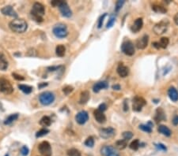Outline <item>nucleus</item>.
Masks as SVG:
<instances>
[{"instance_id": "4c0bfd02", "label": "nucleus", "mask_w": 178, "mask_h": 156, "mask_svg": "<svg viewBox=\"0 0 178 156\" xmlns=\"http://www.w3.org/2000/svg\"><path fill=\"white\" fill-rule=\"evenodd\" d=\"M125 1L124 0H120V1H117V3H116V6H115V11L116 12H119L120 9L122 8V6L124 4Z\"/></svg>"}, {"instance_id": "a19ab883", "label": "nucleus", "mask_w": 178, "mask_h": 156, "mask_svg": "<svg viewBox=\"0 0 178 156\" xmlns=\"http://www.w3.org/2000/svg\"><path fill=\"white\" fill-rule=\"evenodd\" d=\"M115 21H116V18H115L114 17H110V19H109V21H108V23H107V26H106L107 29H109V28H111V27H112V25L114 24Z\"/></svg>"}, {"instance_id": "1a4fd4ad", "label": "nucleus", "mask_w": 178, "mask_h": 156, "mask_svg": "<svg viewBox=\"0 0 178 156\" xmlns=\"http://www.w3.org/2000/svg\"><path fill=\"white\" fill-rule=\"evenodd\" d=\"M101 154L102 156H120L117 148L111 145H105L101 148Z\"/></svg>"}, {"instance_id": "0eeeda50", "label": "nucleus", "mask_w": 178, "mask_h": 156, "mask_svg": "<svg viewBox=\"0 0 178 156\" xmlns=\"http://www.w3.org/2000/svg\"><path fill=\"white\" fill-rule=\"evenodd\" d=\"M169 25H170V21L168 20H162L154 25V32L156 35L164 34L168 30Z\"/></svg>"}, {"instance_id": "8fccbe9b", "label": "nucleus", "mask_w": 178, "mask_h": 156, "mask_svg": "<svg viewBox=\"0 0 178 156\" xmlns=\"http://www.w3.org/2000/svg\"><path fill=\"white\" fill-rule=\"evenodd\" d=\"M112 89H114V90H117V91H119L121 89V87H120V86L119 85H112Z\"/></svg>"}, {"instance_id": "a878e982", "label": "nucleus", "mask_w": 178, "mask_h": 156, "mask_svg": "<svg viewBox=\"0 0 178 156\" xmlns=\"http://www.w3.org/2000/svg\"><path fill=\"white\" fill-rule=\"evenodd\" d=\"M56 55L59 56V57H64L65 55V53H66L65 46L63 45V44H59V45L57 46L56 48Z\"/></svg>"}, {"instance_id": "ea45409f", "label": "nucleus", "mask_w": 178, "mask_h": 156, "mask_svg": "<svg viewBox=\"0 0 178 156\" xmlns=\"http://www.w3.org/2000/svg\"><path fill=\"white\" fill-rule=\"evenodd\" d=\"M29 148H27L26 146H23V147L21 148V153L22 155L24 156L28 155H29Z\"/></svg>"}, {"instance_id": "e433bc0d", "label": "nucleus", "mask_w": 178, "mask_h": 156, "mask_svg": "<svg viewBox=\"0 0 178 156\" xmlns=\"http://www.w3.org/2000/svg\"><path fill=\"white\" fill-rule=\"evenodd\" d=\"M122 136L123 137H124V140L128 141V140H131L133 137V133L131 132H130V131H126V132H123Z\"/></svg>"}, {"instance_id": "a211bd4d", "label": "nucleus", "mask_w": 178, "mask_h": 156, "mask_svg": "<svg viewBox=\"0 0 178 156\" xmlns=\"http://www.w3.org/2000/svg\"><path fill=\"white\" fill-rule=\"evenodd\" d=\"M109 87V84L107 81H99L94 84L93 86V91L94 92H99L101 89H106Z\"/></svg>"}, {"instance_id": "f3484780", "label": "nucleus", "mask_w": 178, "mask_h": 156, "mask_svg": "<svg viewBox=\"0 0 178 156\" xmlns=\"http://www.w3.org/2000/svg\"><path fill=\"white\" fill-rule=\"evenodd\" d=\"M93 116L96 121L100 123V124H104L106 122V117L104 114V112L98 111V110H96L93 112Z\"/></svg>"}, {"instance_id": "79ce46f5", "label": "nucleus", "mask_w": 178, "mask_h": 156, "mask_svg": "<svg viewBox=\"0 0 178 156\" xmlns=\"http://www.w3.org/2000/svg\"><path fill=\"white\" fill-rule=\"evenodd\" d=\"M106 13H104L102 16L100 17V18H99V21H98V24H97V28L98 29H101V26H102V24H103V22H104V19H105V17H106Z\"/></svg>"}, {"instance_id": "37998d69", "label": "nucleus", "mask_w": 178, "mask_h": 156, "mask_svg": "<svg viewBox=\"0 0 178 156\" xmlns=\"http://www.w3.org/2000/svg\"><path fill=\"white\" fill-rule=\"evenodd\" d=\"M12 76H13V77L14 78L15 80H25V77H23V76H21V75H19V74L16 73H12Z\"/></svg>"}, {"instance_id": "c756f323", "label": "nucleus", "mask_w": 178, "mask_h": 156, "mask_svg": "<svg viewBox=\"0 0 178 156\" xmlns=\"http://www.w3.org/2000/svg\"><path fill=\"white\" fill-rule=\"evenodd\" d=\"M18 88L22 91L25 94H30L32 92V87L31 86L25 85H18Z\"/></svg>"}, {"instance_id": "7c9ffc66", "label": "nucleus", "mask_w": 178, "mask_h": 156, "mask_svg": "<svg viewBox=\"0 0 178 156\" xmlns=\"http://www.w3.org/2000/svg\"><path fill=\"white\" fill-rule=\"evenodd\" d=\"M169 43H170V40H169V38H167V37H162V38L160 39V47L163 48V49H165V48H167Z\"/></svg>"}, {"instance_id": "393cba45", "label": "nucleus", "mask_w": 178, "mask_h": 156, "mask_svg": "<svg viewBox=\"0 0 178 156\" xmlns=\"http://www.w3.org/2000/svg\"><path fill=\"white\" fill-rule=\"evenodd\" d=\"M18 117H19L18 114H11L10 116L7 117V118L5 119V121H4V125H8L12 124L14 121H16V120L18 118Z\"/></svg>"}, {"instance_id": "2f4dec72", "label": "nucleus", "mask_w": 178, "mask_h": 156, "mask_svg": "<svg viewBox=\"0 0 178 156\" xmlns=\"http://www.w3.org/2000/svg\"><path fill=\"white\" fill-rule=\"evenodd\" d=\"M130 148L131 150H134V151H137L138 149V148L140 147V143H139V140L138 139L133 140L132 142L130 143Z\"/></svg>"}, {"instance_id": "6e6552de", "label": "nucleus", "mask_w": 178, "mask_h": 156, "mask_svg": "<svg viewBox=\"0 0 178 156\" xmlns=\"http://www.w3.org/2000/svg\"><path fill=\"white\" fill-rule=\"evenodd\" d=\"M13 92V87L9 80L6 79L0 80V92L10 95Z\"/></svg>"}, {"instance_id": "39448f33", "label": "nucleus", "mask_w": 178, "mask_h": 156, "mask_svg": "<svg viewBox=\"0 0 178 156\" xmlns=\"http://www.w3.org/2000/svg\"><path fill=\"white\" fill-rule=\"evenodd\" d=\"M55 95L51 92H44L39 95V101L44 106H48L55 101Z\"/></svg>"}, {"instance_id": "5701e85b", "label": "nucleus", "mask_w": 178, "mask_h": 156, "mask_svg": "<svg viewBox=\"0 0 178 156\" xmlns=\"http://www.w3.org/2000/svg\"><path fill=\"white\" fill-rule=\"evenodd\" d=\"M158 131L162 133V135L165 136H170L172 135V131L165 125H161L158 126Z\"/></svg>"}, {"instance_id": "20e7f679", "label": "nucleus", "mask_w": 178, "mask_h": 156, "mask_svg": "<svg viewBox=\"0 0 178 156\" xmlns=\"http://www.w3.org/2000/svg\"><path fill=\"white\" fill-rule=\"evenodd\" d=\"M52 32L57 38H60V39L65 38L68 36L67 27L66 24H63V23H59V24H56L52 29Z\"/></svg>"}, {"instance_id": "5fc2aeb1", "label": "nucleus", "mask_w": 178, "mask_h": 156, "mask_svg": "<svg viewBox=\"0 0 178 156\" xmlns=\"http://www.w3.org/2000/svg\"><path fill=\"white\" fill-rule=\"evenodd\" d=\"M5 156H9V155H8V154H6V155Z\"/></svg>"}, {"instance_id": "09e8293b", "label": "nucleus", "mask_w": 178, "mask_h": 156, "mask_svg": "<svg viewBox=\"0 0 178 156\" xmlns=\"http://www.w3.org/2000/svg\"><path fill=\"white\" fill-rule=\"evenodd\" d=\"M124 111H128V104L127 103V100H124Z\"/></svg>"}, {"instance_id": "f8f14e48", "label": "nucleus", "mask_w": 178, "mask_h": 156, "mask_svg": "<svg viewBox=\"0 0 178 156\" xmlns=\"http://www.w3.org/2000/svg\"><path fill=\"white\" fill-rule=\"evenodd\" d=\"M99 134L102 139L107 140L109 138L113 137L116 134V130L112 127H108V128H103L101 129L99 131Z\"/></svg>"}, {"instance_id": "c9c22d12", "label": "nucleus", "mask_w": 178, "mask_h": 156, "mask_svg": "<svg viewBox=\"0 0 178 156\" xmlns=\"http://www.w3.org/2000/svg\"><path fill=\"white\" fill-rule=\"evenodd\" d=\"M85 145L86 147H89V148H93L94 146V140L92 136H90L86 139V140L85 141Z\"/></svg>"}, {"instance_id": "dca6fc26", "label": "nucleus", "mask_w": 178, "mask_h": 156, "mask_svg": "<svg viewBox=\"0 0 178 156\" xmlns=\"http://www.w3.org/2000/svg\"><path fill=\"white\" fill-rule=\"evenodd\" d=\"M117 71L120 77H128L129 74V68L128 66H124L123 63H120L117 67Z\"/></svg>"}, {"instance_id": "3c124183", "label": "nucleus", "mask_w": 178, "mask_h": 156, "mask_svg": "<svg viewBox=\"0 0 178 156\" xmlns=\"http://www.w3.org/2000/svg\"><path fill=\"white\" fill-rule=\"evenodd\" d=\"M46 86H48V83H40L38 85V87L39 88H42V87H44Z\"/></svg>"}, {"instance_id": "c85d7f7f", "label": "nucleus", "mask_w": 178, "mask_h": 156, "mask_svg": "<svg viewBox=\"0 0 178 156\" xmlns=\"http://www.w3.org/2000/svg\"><path fill=\"white\" fill-rule=\"evenodd\" d=\"M152 10L154 12L159 13H165L167 12L166 8H165L164 6H162L161 5H158V4H154V5L152 6Z\"/></svg>"}, {"instance_id": "72a5a7b5", "label": "nucleus", "mask_w": 178, "mask_h": 156, "mask_svg": "<svg viewBox=\"0 0 178 156\" xmlns=\"http://www.w3.org/2000/svg\"><path fill=\"white\" fill-rule=\"evenodd\" d=\"M139 129L143 130V132H146L147 133H150L152 132V127H150L149 125H139Z\"/></svg>"}, {"instance_id": "6e6d98bb", "label": "nucleus", "mask_w": 178, "mask_h": 156, "mask_svg": "<svg viewBox=\"0 0 178 156\" xmlns=\"http://www.w3.org/2000/svg\"><path fill=\"white\" fill-rule=\"evenodd\" d=\"M0 122H1V121H0Z\"/></svg>"}, {"instance_id": "bb28decb", "label": "nucleus", "mask_w": 178, "mask_h": 156, "mask_svg": "<svg viewBox=\"0 0 178 156\" xmlns=\"http://www.w3.org/2000/svg\"><path fill=\"white\" fill-rule=\"evenodd\" d=\"M116 148L119 150H124L128 146V141L125 140H119L116 142Z\"/></svg>"}, {"instance_id": "a18cd8bd", "label": "nucleus", "mask_w": 178, "mask_h": 156, "mask_svg": "<svg viewBox=\"0 0 178 156\" xmlns=\"http://www.w3.org/2000/svg\"><path fill=\"white\" fill-rule=\"evenodd\" d=\"M64 66H50V67H48V69L49 71H56V70H59L61 68H63Z\"/></svg>"}, {"instance_id": "4468645a", "label": "nucleus", "mask_w": 178, "mask_h": 156, "mask_svg": "<svg viewBox=\"0 0 178 156\" xmlns=\"http://www.w3.org/2000/svg\"><path fill=\"white\" fill-rule=\"evenodd\" d=\"M148 42H149V36L148 35H143L141 38L137 40L136 45L138 49L143 50L148 45Z\"/></svg>"}, {"instance_id": "f03ea898", "label": "nucleus", "mask_w": 178, "mask_h": 156, "mask_svg": "<svg viewBox=\"0 0 178 156\" xmlns=\"http://www.w3.org/2000/svg\"><path fill=\"white\" fill-rule=\"evenodd\" d=\"M45 14V8L43 4L40 3H35L32 6L31 10V16L37 22H42L44 21L43 16Z\"/></svg>"}, {"instance_id": "4be33fe9", "label": "nucleus", "mask_w": 178, "mask_h": 156, "mask_svg": "<svg viewBox=\"0 0 178 156\" xmlns=\"http://www.w3.org/2000/svg\"><path fill=\"white\" fill-rule=\"evenodd\" d=\"M9 66V63L6 56L3 53H0V70L5 71L6 69H7Z\"/></svg>"}, {"instance_id": "9b49d317", "label": "nucleus", "mask_w": 178, "mask_h": 156, "mask_svg": "<svg viewBox=\"0 0 178 156\" xmlns=\"http://www.w3.org/2000/svg\"><path fill=\"white\" fill-rule=\"evenodd\" d=\"M146 102L143 98L139 97V96H136L133 99V104L132 109L134 111L136 112H139L142 111V109L144 106H146Z\"/></svg>"}, {"instance_id": "cd10ccee", "label": "nucleus", "mask_w": 178, "mask_h": 156, "mask_svg": "<svg viewBox=\"0 0 178 156\" xmlns=\"http://www.w3.org/2000/svg\"><path fill=\"white\" fill-rule=\"evenodd\" d=\"M51 124H52V120L48 116H44L40 121V125L43 127H48L50 126Z\"/></svg>"}, {"instance_id": "412c9836", "label": "nucleus", "mask_w": 178, "mask_h": 156, "mask_svg": "<svg viewBox=\"0 0 178 156\" xmlns=\"http://www.w3.org/2000/svg\"><path fill=\"white\" fill-rule=\"evenodd\" d=\"M168 95L171 100L173 102H177L178 101V91L177 88L173 86H171L168 90Z\"/></svg>"}, {"instance_id": "423d86ee", "label": "nucleus", "mask_w": 178, "mask_h": 156, "mask_svg": "<svg viewBox=\"0 0 178 156\" xmlns=\"http://www.w3.org/2000/svg\"><path fill=\"white\" fill-rule=\"evenodd\" d=\"M121 50L123 53L128 56H132L136 52L135 46L133 44V43L129 40H124L123 42L122 45H121Z\"/></svg>"}, {"instance_id": "ddd939ff", "label": "nucleus", "mask_w": 178, "mask_h": 156, "mask_svg": "<svg viewBox=\"0 0 178 156\" xmlns=\"http://www.w3.org/2000/svg\"><path fill=\"white\" fill-rule=\"evenodd\" d=\"M89 120V114L86 111H82L75 115V121L78 124L84 125Z\"/></svg>"}, {"instance_id": "58836bf2", "label": "nucleus", "mask_w": 178, "mask_h": 156, "mask_svg": "<svg viewBox=\"0 0 178 156\" xmlns=\"http://www.w3.org/2000/svg\"><path fill=\"white\" fill-rule=\"evenodd\" d=\"M73 90H74V88L71 87V86H66V87H64V88H63V92H64V94L65 95H69L70 93H71L72 92H73Z\"/></svg>"}, {"instance_id": "864d4df0", "label": "nucleus", "mask_w": 178, "mask_h": 156, "mask_svg": "<svg viewBox=\"0 0 178 156\" xmlns=\"http://www.w3.org/2000/svg\"><path fill=\"white\" fill-rule=\"evenodd\" d=\"M153 46H154L156 49H159V48H161V47H160L159 42H154L153 43Z\"/></svg>"}, {"instance_id": "2eb2a0df", "label": "nucleus", "mask_w": 178, "mask_h": 156, "mask_svg": "<svg viewBox=\"0 0 178 156\" xmlns=\"http://www.w3.org/2000/svg\"><path fill=\"white\" fill-rule=\"evenodd\" d=\"M1 13L6 15V16L12 17L13 18H16L18 17V13L11 6H6L4 7L1 9Z\"/></svg>"}, {"instance_id": "c03bdc74", "label": "nucleus", "mask_w": 178, "mask_h": 156, "mask_svg": "<svg viewBox=\"0 0 178 156\" xmlns=\"http://www.w3.org/2000/svg\"><path fill=\"white\" fill-rule=\"evenodd\" d=\"M155 146H156V148H157L158 149H159V150H162V151H167L166 147H165L164 144H162V143H157V144H155Z\"/></svg>"}, {"instance_id": "603ef678", "label": "nucleus", "mask_w": 178, "mask_h": 156, "mask_svg": "<svg viewBox=\"0 0 178 156\" xmlns=\"http://www.w3.org/2000/svg\"><path fill=\"white\" fill-rule=\"evenodd\" d=\"M173 21L175 22V24H177V25H178V13L175 14V16L173 17Z\"/></svg>"}, {"instance_id": "f257e3e1", "label": "nucleus", "mask_w": 178, "mask_h": 156, "mask_svg": "<svg viewBox=\"0 0 178 156\" xmlns=\"http://www.w3.org/2000/svg\"><path fill=\"white\" fill-rule=\"evenodd\" d=\"M9 27L13 32L23 33L28 29V24H27V22L25 21L24 19L17 18L10 22Z\"/></svg>"}, {"instance_id": "de8ad7c7", "label": "nucleus", "mask_w": 178, "mask_h": 156, "mask_svg": "<svg viewBox=\"0 0 178 156\" xmlns=\"http://www.w3.org/2000/svg\"><path fill=\"white\" fill-rule=\"evenodd\" d=\"M172 122H173V124L174 125H176V126L178 125V115H175V116L173 117Z\"/></svg>"}, {"instance_id": "473e14b6", "label": "nucleus", "mask_w": 178, "mask_h": 156, "mask_svg": "<svg viewBox=\"0 0 178 156\" xmlns=\"http://www.w3.org/2000/svg\"><path fill=\"white\" fill-rule=\"evenodd\" d=\"M67 155L68 156H81V153L80 151L75 148H71L67 151Z\"/></svg>"}, {"instance_id": "6ab92c4d", "label": "nucleus", "mask_w": 178, "mask_h": 156, "mask_svg": "<svg viewBox=\"0 0 178 156\" xmlns=\"http://www.w3.org/2000/svg\"><path fill=\"white\" fill-rule=\"evenodd\" d=\"M166 119V116H165V114L163 109H162L161 107L158 108L156 110V112H155V117H154V120L156 121V122H160L162 121H165Z\"/></svg>"}, {"instance_id": "7ed1b4c3", "label": "nucleus", "mask_w": 178, "mask_h": 156, "mask_svg": "<svg viewBox=\"0 0 178 156\" xmlns=\"http://www.w3.org/2000/svg\"><path fill=\"white\" fill-rule=\"evenodd\" d=\"M52 5L58 6L60 13L65 17H71L72 16V11L66 2L63 0H53L52 1Z\"/></svg>"}, {"instance_id": "49530a36", "label": "nucleus", "mask_w": 178, "mask_h": 156, "mask_svg": "<svg viewBox=\"0 0 178 156\" xmlns=\"http://www.w3.org/2000/svg\"><path fill=\"white\" fill-rule=\"evenodd\" d=\"M97 110L100 111H101V112H104V111H105L107 110V106L105 103H101V105L98 106V108H97Z\"/></svg>"}, {"instance_id": "9d476101", "label": "nucleus", "mask_w": 178, "mask_h": 156, "mask_svg": "<svg viewBox=\"0 0 178 156\" xmlns=\"http://www.w3.org/2000/svg\"><path fill=\"white\" fill-rule=\"evenodd\" d=\"M38 150L43 156H52V151L48 141H43L38 146Z\"/></svg>"}, {"instance_id": "f704fd0d", "label": "nucleus", "mask_w": 178, "mask_h": 156, "mask_svg": "<svg viewBox=\"0 0 178 156\" xmlns=\"http://www.w3.org/2000/svg\"><path fill=\"white\" fill-rule=\"evenodd\" d=\"M48 132H49V130L48 129H42L39 130V131L36 133V137H42L44 136L47 135Z\"/></svg>"}, {"instance_id": "aec40b11", "label": "nucleus", "mask_w": 178, "mask_h": 156, "mask_svg": "<svg viewBox=\"0 0 178 156\" xmlns=\"http://www.w3.org/2000/svg\"><path fill=\"white\" fill-rule=\"evenodd\" d=\"M143 26V18H137L134 22V24L131 26V31L133 32H138L140 31L142 28Z\"/></svg>"}, {"instance_id": "b1692460", "label": "nucleus", "mask_w": 178, "mask_h": 156, "mask_svg": "<svg viewBox=\"0 0 178 156\" xmlns=\"http://www.w3.org/2000/svg\"><path fill=\"white\" fill-rule=\"evenodd\" d=\"M90 99V92L88 91H84L81 93L80 95L79 103L80 104H85Z\"/></svg>"}]
</instances>
